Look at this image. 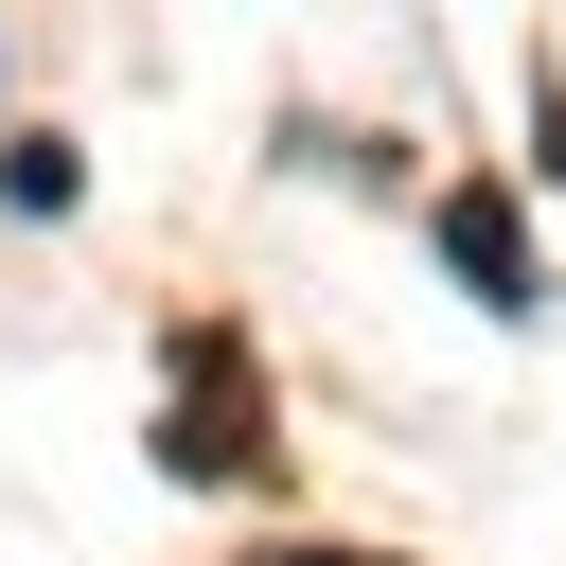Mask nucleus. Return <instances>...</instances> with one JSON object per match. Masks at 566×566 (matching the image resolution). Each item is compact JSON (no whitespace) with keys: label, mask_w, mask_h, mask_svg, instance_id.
<instances>
[{"label":"nucleus","mask_w":566,"mask_h":566,"mask_svg":"<svg viewBox=\"0 0 566 566\" xmlns=\"http://www.w3.org/2000/svg\"><path fill=\"white\" fill-rule=\"evenodd\" d=\"M159 460L177 478H283V407H265V354L230 318H177V354H159Z\"/></svg>","instance_id":"f257e3e1"},{"label":"nucleus","mask_w":566,"mask_h":566,"mask_svg":"<svg viewBox=\"0 0 566 566\" xmlns=\"http://www.w3.org/2000/svg\"><path fill=\"white\" fill-rule=\"evenodd\" d=\"M442 265H460L495 318H531V301H548V283H531V230H513V195H495V177H460V195H442Z\"/></svg>","instance_id":"f03ea898"},{"label":"nucleus","mask_w":566,"mask_h":566,"mask_svg":"<svg viewBox=\"0 0 566 566\" xmlns=\"http://www.w3.org/2000/svg\"><path fill=\"white\" fill-rule=\"evenodd\" d=\"M0 195L18 212H71V142H0Z\"/></svg>","instance_id":"7ed1b4c3"},{"label":"nucleus","mask_w":566,"mask_h":566,"mask_svg":"<svg viewBox=\"0 0 566 566\" xmlns=\"http://www.w3.org/2000/svg\"><path fill=\"white\" fill-rule=\"evenodd\" d=\"M283 566H354V548H283Z\"/></svg>","instance_id":"20e7f679"}]
</instances>
